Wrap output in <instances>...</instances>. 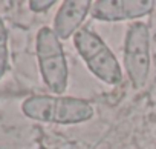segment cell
<instances>
[{"instance_id":"1","label":"cell","mask_w":156,"mask_h":149,"mask_svg":"<svg viewBox=\"0 0 156 149\" xmlns=\"http://www.w3.org/2000/svg\"><path fill=\"white\" fill-rule=\"evenodd\" d=\"M22 111L32 120L55 125H80L95 114L89 100L69 95H31L23 102Z\"/></svg>"},{"instance_id":"2","label":"cell","mask_w":156,"mask_h":149,"mask_svg":"<svg viewBox=\"0 0 156 149\" xmlns=\"http://www.w3.org/2000/svg\"><path fill=\"white\" fill-rule=\"evenodd\" d=\"M72 40L76 52L80 54L94 77L109 86H116L122 82L124 74L118 58L95 31L81 28L72 37Z\"/></svg>"},{"instance_id":"3","label":"cell","mask_w":156,"mask_h":149,"mask_svg":"<svg viewBox=\"0 0 156 149\" xmlns=\"http://www.w3.org/2000/svg\"><path fill=\"white\" fill-rule=\"evenodd\" d=\"M35 51L43 83L54 95H63L69 83V68L61 40L52 28H40L37 32Z\"/></svg>"},{"instance_id":"4","label":"cell","mask_w":156,"mask_h":149,"mask_svg":"<svg viewBox=\"0 0 156 149\" xmlns=\"http://www.w3.org/2000/svg\"><path fill=\"white\" fill-rule=\"evenodd\" d=\"M122 68L133 89H141L145 86L151 68V54L150 29L144 22H132L127 26L124 37Z\"/></svg>"},{"instance_id":"5","label":"cell","mask_w":156,"mask_h":149,"mask_svg":"<svg viewBox=\"0 0 156 149\" xmlns=\"http://www.w3.org/2000/svg\"><path fill=\"white\" fill-rule=\"evenodd\" d=\"M153 0H97L90 16L100 22H126L142 19L153 11Z\"/></svg>"},{"instance_id":"6","label":"cell","mask_w":156,"mask_h":149,"mask_svg":"<svg viewBox=\"0 0 156 149\" xmlns=\"http://www.w3.org/2000/svg\"><path fill=\"white\" fill-rule=\"evenodd\" d=\"M92 9L90 0H66L61 2L54 17L52 29L60 40H67L81 29Z\"/></svg>"},{"instance_id":"7","label":"cell","mask_w":156,"mask_h":149,"mask_svg":"<svg viewBox=\"0 0 156 149\" xmlns=\"http://www.w3.org/2000/svg\"><path fill=\"white\" fill-rule=\"evenodd\" d=\"M8 71V31L0 19V79Z\"/></svg>"},{"instance_id":"8","label":"cell","mask_w":156,"mask_h":149,"mask_svg":"<svg viewBox=\"0 0 156 149\" xmlns=\"http://www.w3.org/2000/svg\"><path fill=\"white\" fill-rule=\"evenodd\" d=\"M55 3H57L55 0H43V2H40V0H32V2H29V6H31V11H34V13H44L51 6H54Z\"/></svg>"},{"instance_id":"9","label":"cell","mask_w":156,"mask_h":149,"mask_svg":"<svg viewBox=\"0 0 156 149\" xmlns=\"http://www.w3.org/2000/svg\"><path fill=\"white\" fill-rule=\"evenodd\" d=\"M154 135H156V129H154Z\"/></svg>"}]
</instances>
